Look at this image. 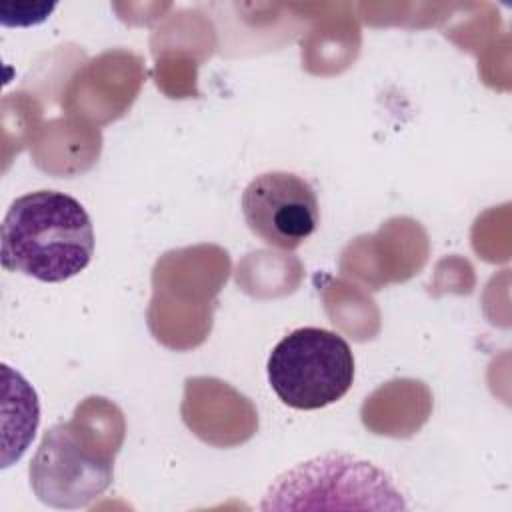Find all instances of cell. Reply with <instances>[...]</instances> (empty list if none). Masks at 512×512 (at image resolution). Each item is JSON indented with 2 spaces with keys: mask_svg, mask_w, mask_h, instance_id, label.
I'll return each mask as SVG.
<instances>
[{
  "mask_svg": "<svg viewBox=\"0 0 512 512\" xmlns=\"http://www.w3.org/2000/svg\"><path fill=\"white\" fill-rule=\"evenodd\" d=\"M2 266L40 282L80 274L94 254L86 208L70 194L34 190L18 196L2 220Z\"/></svg>",
  "mask_w": 512,
  "mask_h": 512,
  "instance_id": "obj_1",
  "label": "cell"
},
{
  "mask_svg": "<svg viewBox=\"0 0 512 512\" xmlns=\"http://www.w3.org/2000/svg\"><path fill=\"white\" fill-rule=\"evenodd\" d=\"M102 398L78 406L68 422L48 428L30 462V486L52 508H86L112 484L114 456L122 444V422L96 432Z\"/></svg>",
  "mask_w": 512,
  "mask_h": 512,
  "instance_id": "obj_2",
  "label": "cell"
},
{
  "mask_svg": "<svg viewBox=\"0 0 512 512\" xmlns=\"http://www.w3.org/2000/svg\"><path fill=\"white\" fill-rule=\"evenodd\" d=\"M262 508H406V504L384 470L358 456L330 452L278 476Z\"/></svg>",
  "mask_w": 512,
  "mask_h": 512,
  "instance_id": "obj_3",
  "label": "cell"
},
{
  "mask_svg": "<svg viewBox=\"0 0 512 512\" xmlns=\"http://www.w3.org/2000/svg\"><path fill=\"white\" fill-rule=\"evenodd\" d=\"M266 372L274 394L286 406L318 410L350 390L354 354L340 334L304 326L292 330L272 348Z\"/></svg>",
  "mask_w": 512,
  "mask_h": 512,
  "instance_id": "obj_4",
  "label": "cell"
},
{
  "mask_svg": "<svg viewBox=\"0 0 512 512\" xmlns=\"http://www.w3.org/2000/svg\"><path fill=\"white\" fill-rule=\"evenodd\" d=\"M242 214L262 242L294 250L318 228L320 208L308 180L294 172L258 174L242 192Z\"/></svg>",
  "mask_w": 512,
  "mask_h": 512,
  "instance_id": "obj_5",
  "label": "cell"
}]
</instances>
